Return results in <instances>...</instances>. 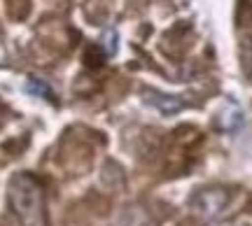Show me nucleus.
Instances as JSON below:
<instances>
[{"mask_svg": "<svg viewBox=\"0 0 252 226\" xmlns=\"http://www.w3.org/2000/svg\"><path fill=\"white\" fill-rule=\"evenodd\" d=\"M9 205L24 226H45V203H42V187L40 182L28 175L17 172L7 187Z\"/></svg>", "mask_w": 252, "mask_h": 226, "instance_id": "f257e3e1", "label": "nucleus"}, {"mask_svg": "<svg viewBox=\"0 0 252 226\" xmlns=\"http://www.w3.org/2000/svg\"><path fill=\"white\" fill-rule=\"evenodd\" d=\"M226 205H229V191L220 189V187H215V189H201L191 198V208L206 219L217 217Z\"/></svg>", "mask_w": 252, "mask_h": 226, "instance_id": "f03ea898", "label": "nucleus"}, {"mask_svg": "<svg viewBox=\"0 0 252 226\" xmlns=\"http://www.w3.org/2000/svg\"><path fill=\"white\" fill-rule=\"evenodd\" d=\"M143 100L147 105H152L154 110H159L166 117H173L185 110V100L178 98V96H171V93H159L154 89H145L143 91Z\"/></svg>", "mask_w": 252, "mask_h": 226, "instance_id": "7ed1b4c3", "label": "nucleus"}, {"mask_svg": "<svg viewBox=\"0 0 252 226\" xmlns=\"http://www.w3.org/2000/svg\"><path fill=\"white\" fill-rule=\"evenodd\" d=\"M245 124V114L243 110L238 108L236 103H226V108L220 112V117H217V126L226 131V133H234L238 128Z\"/></svg>", "mask_w": 252, "mask_h": 226, "instance_id": "20e7f679", "label": "nucleus"}, {"mask_svg": "<svg viewBox=\"0 0 252 226\" xmlns=\"http://www.w3.org/2000/svg\"><path fill=\"white\" fill-rule=\"evenodd\" d=\"M24 89H26V93H31V96H37V98H45V100H54V89H52L45 80H40V77H28V82L24 84Z\"/></svg>", "mask_w": 252, "mask_h": 226, "instance_id": "39448f33", "label": "nucleus"}, {"mask_svg": "<svg viewBox=\"0 0 252 226\" xmlns=\"http://www.w3.org/2000/svg\"><path fill=\"white\" fill-rule=\"evenodd\" d=\"M241 65H243V73L250 77L252 75V37H243V42H241Z\"/></svg>", "mask_w": 252, "mask_h": 226, "instance_id": "423d86ee", "label": "nucleus"}, {"mask_svg": "<svg viewBox=\"0 0 252 226\" xmlns=\"http://www.w3.org/2000/svg\"><path fill=\"white\" fill-rule=\"evenodd\" d=\"M105 58H108V56L103 54V49H100V47H89V49L84 52V61H87L89 68H98Z\"/></svg>", "mask_w": 252, "mask_h": 226, "instance_id": "0eeeda50", "label": "nucleus"}, {"mask_svg": "<svg viewBox=\"0 0 252 226\" xmlns=\"http://www.w3.org/2000/svg\"><path fill=\"white\" fill-rule=\"evenodd\" d=\"M100 49H103V54L105 56H112L117 52V33L115 30H105V35H103V42H100Z\"/></svg>", "mask_w": 252, "mask_h": 226, "instance_id": "6e6552de", "label": "nucleus"}]
</instances>
